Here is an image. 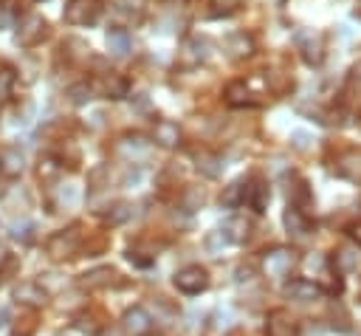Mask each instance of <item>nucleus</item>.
<instances>
[{
    "instance_id": "1",
    "label": "nucleus",
    "mask_w": 361,
    "mask_h": 336,
    "mask_svg": "<svg viewBox=\"0 0 361 336\" xmlns=\"http://www.w3.org/2000/svg\"><path fill=\"white\" fill-rule=\"evenodd\" d=\"M99 15H102V0H68L63 12L68 26H93Z\"/></svg>"
},
{
    "instance_id": "2",
    "label": "nucleus",
    "mask_w": 361,
    "mask_h": 336,
    "mask_svg": "<svg viewBox=\"0 0 361 336\" xmlns=\"http://www.w3.org/2000/svg\"><path fill=\"white\" fill-rule=\"evenodd\" d=\"M79 246H82V235H79L77 226H71V229H63V232L51 235L46 249H48L51 260H68V257H74L79 252Z\"/></svg>"
},
{
    "instance_id": "3",
    "label": "nucleus",
    "mask_w": 361,
    "mask_h": 336,
    "mask_svg": "<svg viewBox=\"0 0 361 336\" xmlns=\"http://www.w3.org/2000/svg\"><path fill=\"white\" fill-rule=\"evenodd\" d=\"M18 40H20V46H26V49H32V46H37V43H43L46 40V34H48V23H46V18L43 15H34V12H29V15H23L20 20H18Z\"/></svg>"
},
{
    "instance_id": "4",
    "label": "nucleus",
    "mask_w": 361,
    "mask_h": 336,
    "mask_svg": "<svg viewBox=\"0 0 361 336\" xmlns=\"http://www.w3.org/2000/svg\"><path fill=\"white\" fill-rule=\"evenodd\" d=\"M150 150H152L150 141L144 136H138V133H127V136H122L116 141V155L130 161V164H138V161L150 158Z\"/></svg>"
},
{
    "instance_id": "5",
    "label": "nucleus",
    "mask_w": 361,
    "mask_h": 336,
    "mask_svg": "<svg viewBox=\"0 0 361 336\" xmlns=\"http://www.w3.org/2000/svg\"><path fill=\"white\" fill-rule=\"evenodd\" d=\"M175 288L184 294H201L209 288V274L201 266H184L175 274Z\"/></svg>"
},
{
    "instance_id": "6",
    "label": "nucleus",
    "mask_w": 361,
    "mask_h": 336,
    "mask_svg": "<svg viewBox=\"0 0 361 336\" xmlns=\"http://www.w3.org/2000/svg\"><path fill=\"white\" fill-rule=\"evenodd\" d=\"M296 46H299L302 60H305L308 65H322V60H324V37H322L319 32L302 29V32L296 34Z\"/></svg>"
},
{
    "instance_id": "7",
    "label": "nucleus",
    "mask_w": 361,
    "mask_h": 336,
    "mask_svg": "<svg viewBox=\"0 0 361 336\" xmlns=\"http://www.w3.org/2000/svg\"><path fill=\"white\" fill-rule=\"evenodd\" d=\"M336 173L353 184H361V147H350L339 155L336 161Z\"/></svg>"
},
{
    "instance_id": "8",
    "label": "nucleus",
    "mask_w": 361,
    "mask_h": 336,
    "mask_svg": "<svg viewBox=\"0 0 361 336\" xmlns=\"http://www.w3.org/2000/svg\"><path fill=\"white\" fill-rule=\"evenodd\" d=\"M294 263H296V257H294L291 249H274V252H268L263 257V271L268 277H285Z\"/></svg>"
},
{
    "instance_id": "9",
    "label": "nucleus",
    "mask_w": 361,
    "mask_h": 336,
    "mask_svg": "<svg viewBox=\"0 0 361 336\" xmlns=\"http://www.w3.org/2000/svg\"><path fill=\"white\" fill-rule=\"evenodd\" d=\"M223 49H226V54H229L232 60H249V57L257 51V43H254V37H251L249 32H232V34L226 37Z\"/></svg>"
},
{
    "instance_id": "10",
    "label": "nucleus",
    "mask_w": 361,
    "mask_h": 336,
    "mask_svg": "<svg viewBox=\"0 0 361 336\" xmlns=\"http://www.w3.org/2000/svg\"><path fill=\"white\" fill-rule=\"evenodd\" d=\"M122 328H124L127 336H147V333L152 330V316H150L144 308L136 305V308H130V311L124 314Z\"/></svg>"
},
{
    "instance_id": "11",
    "label": "nucleus",
    "mask_w": 361,
    "mask_h": 336,
    "mask_svg": "<svg viewBox=\"0 0 361 336\" xmlns=\"http://www.w3.org/2000/svg\"><path fill=\"white\" fill-rule=\"evenodd\" d=\"M26 170V155L18 144H6V147H0V173H6V176H20Z\"/></svg>"
},
{
    "instance_id": "12",
    "label": "nucleus",
    "mask_w": 361,
    "mask_h": 336,
    "mask_svg": "<svg viewBox=\"0 0 361 336\" xmlns=\"http://www.w3.org/2000/svg\"><path fill=\"white\" fill-rule=\"evenodd\" d=\"M223 99H226L229 108H251V105H257V99H254V93H251V88H249L246 79L229 82L226 91H223Z\"/></svg>"
},
{
    "instance_id": "13",
    "label": "nucleus",
    "mask_w": 361,
    "mask_h": 336,
    "mask_svg": "<svg viewBox=\"0 0 361 336\" xmlns=\"http://www.w3.org/2000/svg\"><path fill=\"white\" fill-rule=\"evenodd\" d=\"M268 198H271V190H268V184L263 181V179H249V184H246V204L254 209V212H265V207H268Z\"/></svg>"
},
{
    "instance_id": "14",
    "label": "nucleus",
    "mask_w": 361,
    "mask_h": 336,
    "mask_svg": "<svg viewBox=\"0 0 361 336\" xmlns=\"http://www.w3.org/2000/svg\"><path fill=\"white\" fill-rule=\"evenodd\" d=\"M152 141L158 144V147H178L180 144V127L175 124V122H169V119H161V122H155V127H152Z\"/></svg>"
},
{
    "instance_id": "15",
    "label": "nucleus",
    "mask_w": 361,
    "mask_h": 336,
    "mask_svg": "<svg viewBox=\"0 0 361 336\" xmlns=\"http://www.w3.org/2000/svg\"><path fill=\"white\" fill-rule=\"evenodd\" d=\"M93 88L102 91V96H107V99H124V96L130 93V82H127L122 74H107L99 85L93 82Z\"/></svg>"
},
{
    "instance_id": "16",
    "label": "nucleus",
    "mask_w": 361,
    "mask_h": 336,
    "mask_svg": "<svg viewBox=\"0 0 361 336\" xmlns=\"http://www.w3.org/2000/svg\"><path fill=\"white\" fill-rule=\"evenodd\" d=\"M285 294H288L291 299H296V302H313V299L322 297V288H319L316 283H310V280H294V283L285 288Z\"/></svg>"
},
{
    "instance_id": "17",
    "label": "nucleus",
    "mask_w": 361,
    "mask_h": 336,
    "mask_svg": "<svg viewBox=\"0 0 361 336\" xmlns=\"http://www.w3.org/2000/svg\"><path fill=\"white\" fill-rule=\"evenodd\" d=\"M105 43H107V51L113 54V57H127L130 54V34H127V29H110L107 32V37H105Z\"/></svg>"
},
{
    "instance_id": "18",
    "label": "nucleus",
    "mask_w": 361,
    "mask_h": 336,
    "mask_svg": "<svg viewBox=\"0 0 361 336\" xmlns=\"http://www.w3.org/2000/svg\"><path fill=\"white\" fill-rule=\"evenodd\" d=\"M15 297L26 305H43L46 302V288H43V283H20L15 288Z\"/></svg>"
},
{
    "instance_id": "19",
    "label": "nucleus",
    "mask_w": 361,
    "mask_h": 336,
    "mask_svg": "<svg viewBox=\"0 0 361 336\" xmlns=\"http://www.w3.org/2000/svg\"><path fill=\"white\" fill-rule=\"evenodd\" d=\"M285 226H288V232H291L294 238H305V235L310 232V224H308V218L302 215L299 207H288V209H285Z\"/></svg>"
},
{
    "instance_id": "20",
    "label": "nucleus",
    "mask_w": 361,
    "mask_h": 336,
    "mask_svg": "<svg viewBox=\"0 0 361 336\" xmlns=\"http://www.w3.org/2000/svg\"><path fill=\"white\" fill-rule=\"evenodd\" d=\"M113 283H116V271H113L110 266L93 269V271H88V274L82 277V285H85V288H107V285H113Z\"/></svg>"
},
{
    "instance_id": "21",
    "label": "nucleus",
    "mask_w": 361,
    "mask_h": 336,
    "mask_svg": "<svg viewBox=\"0 0 361 336\" xmlns=\"http://www.w3.org/2000/svg\"><path fill=\"white\" fill-rule=\"evenodd\" d=\"M93 96H96V88H93V82H88V79H79V82L68 85V99H71L74 105H88Z\"/></svg>"
},
{
    "instance_id": "22",
    "label": "nucleus",
    "mask_w": 361,
    "mask_h": 336,
    "mask_svg": "<svg viewBox=\"0 0 361 336\" xmlns=\"http://www.w3.org/2000/svg\"><path fill=\"white\" fill-rule=\"evenodd\" d=\"M198 170L206 173L209 179H215L223 170V158L218 153H198Z\"/></svg>"
},
{
    "instance_id": "23",
    "label": "nucleus",
    "mask_w": 361,
    "mask_h": 336,
    "mask_svg": "<svg viewBox=\"0 0 361 336\" xmlns=\"http://www.w3.org/2000/svg\"><path fill=\"white\" fill-rule=\"evenodd\" d=\"M223 232L229 235L232 243H243V240L249 238V232H251V224H249L246 218H232V221L223 226Z\"/></svg>"
},
{
    "instance_id": "24",
    "label": "nucleus",
    "mask_w": 361,
    "mask_h": 336,
    "mask_svg": "<svg viewBox=\"0 0 361 336\" xmlns=\"http://www.w3.org/2000/svg\"><path fill=\"white\" fill-rule=\"evenodd\" d=\"M243 0H209V18H232Z\"/></svg>"
},
{
    "instance_id": "25",
    "label": "nucleus",
    "mask_w": 361,
    "mask_h": 336,
    "mask_svg": "<svg viewBox=\"0 0 361 336\" xmlns=\"http://www.w3.org/2000/svg\"><path fill=\"white\" fill-rule=\"evenodd\" d=\"M344 91H347V96H353V99H361V60L347 71V79H344Z\"/></svg>"
},
{
    "instance_id": "26",
    "label": "nucleus",
    "mask_w": 361,
    "mask_h": 336,
    "mask_svg": "<svg viewBox=\"0 0 361 336\" xmlns=\"http://www.w3.org/2000/svg\"><path fill=\"white\" fill-rule=\"evenodd\" d=\"M246 184H249V181H235V184L223 193V204H226V207H240V204H246Z\"/></svg>"
},
{
    "instance_id": "27",
    "label": "nucleus",
    "mask_w": 361,
    "mask_h": 336,
    "mask_svg": "<svg viewBox=\"0 0 361 336\" xmlns=\"http://www.w3.org/2000/svg\"><path fill=\"white\" fill-rule=\"evenodd\" d=\"M206 49H209V43H206V40L192 37V40L184 46V57H187L190 63H201V60L206 57Z\"/></svg>"
},
{
    "instance_id": "28",
    "label": "nucleus",
    "mask_w": 361,
    "mask_h": 336,
    "mask_svg": "<svg viewBox=\"0 0 361 336\" xmlns=\"http://www.w3.org/2000/svg\"><path fill=\"white\" fill-rule=\"evenodd\" d=\"M268 336H291V322L285 319L282 311L271 314V319H268Z\"/></svg>"
},
{
    "instance_id": "29",
    "label": "nucleus",
    "mask_w": 361,
    "mask_h": 336,
    "mask_svg": "<svg viewBox=\"0 0 361 336\" xmlns=\"http://www.w3.org/2000/svg\"><path fill=\"white\" fill-rule=\"evenodd\" d=\"M116 18H127V20H141V6H138V0H122V4H116Z\"/></svg>"
},
{
    "instance_id": "30",
    "label": "nucleus",
    "mask_w": 361,
    "mask_h": 336,
    "mask_svg": "<svg viewBox=\"0 0 361 336\" xmlns=\"http://www.w3.org/2000/svg\"><path fill=\"white\" fill-rule=\"evenodd\" d=\"M336 266H339L341 271H350V269H355V266H358V249H353V246H344V249H339V254H336Z\"/></svg>"
},
{
    "instance_id": "31",
    "label": "nucleus",
    "mask_w": 361,
    "mask_h": 336,
    "mask_svg": "<svg viewBox=\"0 0 361 336\" xmlns=\"http://www.w3.org/2000/svg\"><path fill=\"white\" fill-rule=\"evenodd\" d=\"M130 218H133V207H130V204H116V207L107 212L105 221H107L110 226H119V224H124V221H130Z\"/></svg>"
},
{
    "instance_id": "32",
    "label": "nucleus",
    "mask_w": 361,
    "mask_h": 336,
    "mask_svg": "<svg viewBox=\"0 0 361 336\" xmlns=\"http://www.w3.org/2000/svg\"><path fill=\"white\" fill-rule=\"evenodd\" d=\"M15 68H9V65H0V99H6L9 93H12V88H15Z\"/></svg>"
},
{
    "instance_id": "33",
    "label": "nucleus",
    "mask_w": 361,
    "mask_h": 336,
    "mask_svg": "<svg viewBox=\"0 0 361 336\" xmlns=\"http://www.w3.org/2000/svg\"><path fill=\"white\" fill-rule=\"evenodd\" d=\"M288 195H291L294 204H305L310 198V190H308L305 181H294V187H288Z\"/></svg>"
},
{
    "instance_id": "34",
    "label": "nucleus",
    "mask_w": 361,
    "mask_h": 336,
    "mask_svg": "<svg viewBox=\"0 0 361 336\" xmlns=\"http://www.w3.org/2000/svg\"><path fill=\"white\" fill-rule=\"evenodd\" d=\"M60 170H63V167L57 164V158H43V161H40V179H46V181L54 179Z\"/></svg>"
},
{
    "instance_id": "35",
    "label": "nucleus",
    "mask_w": 361,
    "mask_h": 336,
    "mask_svg": "<svg viewBox=\"0 0 361 336\" xmlns=\"http://www.w3.org/2000/svg\"><path fill=\"white\" fill-rule=\"evenodd\" d=\"M34 226L32 224H15V229H12V238L15 240H20V243H32L34 240Z\"/></svg>"
},
{
    "instance_id": "36",
    "label": "nucleus",
    "mask_w": 361,
    "mask_h": 336,
    "mask_svg": "<svg viewBox=\"0 0 361 336\" xmlns=\"http://www.w3.org/2000/svg\"><path fill=\"white\" fill-rule=\"evenodd\" d=\"M226 243H232V240H229V235H226L223 229H218V232H212V235L206 238V246H209L212 252H218V249H223Z\"/></svg>"
},
{
    "instance_id": "37",
    "label": "nucleus",
    "mask_w": 361,
    "mask_h": 336,
    "mask_svg": "<svg viewBox=\"0 0 361 336\" xmlns=\"http://www.w3.org/2000/svg\"><path fill=\"white\" fill-rule=\"evenodd\" d=\"M15 26H18L15 15L9 9H0V29H15Z\"/></svg>"
},
{
    "instance_id": "38",
    "label": "nucleus",
    "mask_w": 361,
    "mask_h": 336,
    "mask_svg": "<svg viewBox=\"0 0 361 336\" xmlns=\"http://www.w3.org/2000/svg\"><path fill=\"white\" fill-rule=\"evenodd\" d=\"M294 144H296L299 150H305V147H308V136H305V133H294Z\"/></svg>"
},
{
    "instance_id": "39",
    "label": "nucleus",
    "mask_w": 361,
    "mask_h": 336,
    "mask_svg": "<svg viewBox=\"0 0 361 336\" xmlns=\"http://www.w3.org/2000/svg\"><path fill=\"white\" fill-rule=\"evenodd\" d=\"M6 263H9V249H6L4 243H0V269H4Z\"/></svg>"
},
{
    "instance_id": "40",
    "label": "nucleus",
    "mask_w": 361,
    "mask_h": 336,
    "mask_svg": "<svg viewBox=\"0 0 361 336\" xmlns=\"http://www.w3.org/2000/svg\"><path fill=\"white\" fill-rule=\"evenodd\" d=\"M6 319H9V308H0V328L6 325Z\"/></svg>"
},
{
    "instance_id": "41",
    "label": "nucleus",
    "mask_w": 361,
    "mask_h": 336,
    "mask_svg": "<svg viewBox=\"0 0 361 336\" xmlns=\"http://www.w3.org/2000/svg\"><path fill=\"white\" fill-rule=\"evenodd\" d=\"M353 15H355V18H361V0H355V9H353Z\"/></svg>"
},
{
    "instance_id": "42",
    "label": "nucleus",
    "mask_w": 361,
    "mask_h": 336,
    "mask_svg": "<svg viewBox=\"0 0 361 336\" xmlns=\"http://www.w3.org/2000/svg\"><path fill=\"white\" fill-rule=\"evenodd\" d=\"M355 235H358V240H361V226H358V229H355Z\"/></svg>"
},
{
    "instance_id": "43",
    "label": "nucleus",
    "mask_w": 361,
    "mask_h": 336,
    "mask_svg": "<svg viewBox=\"0 0 361 336\" xmlns=\"http://www.w3.org/2000/svg\"><path fill=\"white\" fill-rule=\"evenodd\" d=\"M37 4H46V0H37Z\"/></svg>"
}]
</instances>
